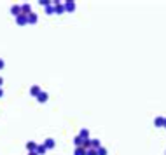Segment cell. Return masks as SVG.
<instances>
[{"instance_id": "obj_1", "label": "cell", "mask_w": 166, "mask_h": 155, "mask_svg": "<svg viewBox=\"0 0 166 155\" xmlns=\"http://www.w3.org/2000/svg\"><path fill=\"white\" fill-rule=\"evenodd\" d=\"M53 7H54V12H56V14H61V12H65V5H63V4H60V2H53Z\"/></svg>"}, {"instance_id": "obj_2", "label": "cell", "mask_w": 166, "mask_h": 155, "mask_svg": "<svg viewBox=\"0 0 166 155\" xmlns=\"http://www.w3.org/2000/svg\"><path fill=\"white\" fill-rule=\"evenodd\" d=\"M21 14L23 16L32 14V5H30V4H23V5H21Z\"/></svg>"}, {"instance_id": "obj_3", "label": "cell", "mask_w": 166, "mask_h": 155, "mask_svg": "<svg viewBox=\"0 0 166 155\" xmlns=\"http://www.w3.org/2000/svg\"><path fill=\"white\" fill-rule=\"evenodd\" d=\"M154 126L159 127V129H163V126H164V117H163V115L156 117V119H154Z\"/></svg>"}, {"instance_id": "obj_4", "label": "cell", "mask_w": 166, "mask_h": 155, "mask_svg": "<svg viewBox=\"0 0 166 155\" xmlns=\"http://www.w3.org/2000/svg\"><path fill=\"white\" fill-rule=\"evenodd\" d=\"M65 11H68V12H74V11H75V2H74V0H68V2H65Z\"/></svg>"}, {"instance_id": "obj_5", "label": "cell", "mask_w": 166, "mask_h": 155, "mask_svg": "<svg viewBox=\"0 0 166 155\" xmlns=\"http://www.w3.org/2000/svg\"><path fill=\"white\" fill-rule=\"evenodd\" d=\"M37 21H39V18H37V14H35V12H32V14L26 16V23H28V25H35Z\"/></svg>"}, {"instance_id": "obj_6", "label": "cell", "mask_w": 166, "mask_h": 155, "mask_svg": "<svg viewBox=\"0 0 166 155\" xmlns=\"http://www.w3.org/2000/svg\"><path fill=\"white\" fill-rule=\"evenodd\" d=\"M16 25H19V26H25V25H28V23H26V16H23V14L16 16Z\"/></svg>"}, {"instance_id": "obj_7", "label": "cell", "mask_w": 166, "mask_h": 155, "mask_svg": "<svg viewBox=\"0 0 166 155\" xmlns=\"http://www.w3.org/2000/svg\"><path fill=\"white\" fill-rule=\"evenodd\" d=\"M40 92H42L40 91V85H32V87H30V94H32V96H35V98H37Z\"/></svg>"}, {"instance_id": "obj_8", "label": "cell", "mask_w": 166, "mask_h": 155, "mask_svg": "<svg viewBox=\"0 0 166 155\" xmlns=\"http://www.w3.org/2000/svg\"><path fill=\"white\" fill-rule=\"evenodd\" d=\"M44 147L47 148V150H51V148H54V147H56L54 140H53V138H47V140L44 141Z\"/></svg>"}, {"instance_id": "obj_9", "label": "cell", "mask_w": 166, "mask_h": 155, "mask_svg": "<svg viewBox=\"0 0 166 155\" xmlns=\"http://www.w3.org/2000/svg\"><path fill=\"white\" fill-rule=\"evenodd\" d=\"M37 147H39V145H37L35 141H28L26 143V150L28 152H37Z\"/></svg>"}, {"instance_id": "obj_10", "label": "cell", "mask_w": 166, "mask_h": 155, "mask_svg": "<svg viewBox=\"0 0 166 155\" xmlns=\"http://www.w3.org/2000/svg\"><path fill=\"white\" fill-rule=\"evenodd\" d=\"M37 99H39V103H46L49 99V96H47V92H40L39 96H37Z\"/></svg>"}, {"instance_id": "obj_11", "label": "cell", "mask_w": 166, "mask_h": 155, "mask_svg": "<svg viewBox=\"0 0 166 155\" xmlns=\"http://www.w3.org/2000/svg\"><path fill=\"white\" fill-rule=\"evenodd\" d=\"M89 143H91V148H93V150H98V148L102 147L100 140H89Z\"/></svg>"}, {"instance_id": "obj_12", "label": "cell", "mask_w": 166, "mask_h": 155, "mask_svg": "<svg viewBox=\"0 0 166 155\" xmlns=\"http://www.w3.org/2000/svg\"><path fill=\"white\" fill-rule=\"evenodd\" d=\"M79 136H81L82 140H89V131H88V129H81Z\"/></svg>"}, {"instance_id": "obj_13", "label": "cell", "mask_w": 166, "mask_h": 155, "mask_svg": "<svg viewBox=\"0 0 166 155\" xmlns=\"http://www.w3.org/2000/svg\"><path fill=\"white\" fill-rule=\"evenodd\" d=\"M11 12H12L14 16H19L21 14V5H12V7H11Z\"/></svg>"}, {"instance_id": "obj_14", "label": "cell", "mask_w": 166, "mask_h": 155, "mask_svg": "<svg viewBox=\"0 0 166 155\" xmlns=\"http://www.w3.org/2000/svg\"><path fill=\"white\" fill-rule=\"evenodd\" d=\"M46 152H47V148L44 147V145H39V147H37V152H35V153H37V155H44Z\"/></svg>"}, {"instance_id": "obj_15", "label": "cell", "mask_w": 166, "mask_h": 155, "mask_svg": "<svg viewBox=\"0 0 166 155\" xmlns=\"http://www.w3.org/2000/svg\"><path fill=\"white\" fill-rule=\"evenodd\" d=\"M74 143H75V147L79 148L82 145V138H81V136H75V138H74Z\"/></svg>"}, {"instance_id": "obj_16", "label": "cell", "mask_w": 166, "mask_h": 155, "mask_svg": "<svg viewBox=\"0 0 166 155\" xmlns=\"http://www.w3.org/2000/svg\"><path fill=\"white\" fill-rule=\"evenodd\" d=\"M46 12H47V14H53V12H54V7H53V2H51L49 5H46Z\"/></svg>"}, {"instance_id": "obj_17", "label": "cell", "mask_w": 166, "mask_h": 155, "mask_svg": "<svg viewBox=\"0 0 166 155\" xmlns=\"http://www.w3.org/2000/svg\"><path fill=\"white\" fill-rule=\"evenodd\" d=\"M96 155H107V148H105V147H100L96 150Z\"/></svg>"}, {"instance_id": "obj_18", "label": "cell", "mask_w": 166, "mask_h": 155, "mask_svg": "<svg viewBox=\"0 0 166 155\" xmlns=\"http://www.w3.org/2000/svg\"><path fill=\"white\" fill-rule=\"evenodd\" d=\"M74 155H86V150L79 147V148H75V153H74Z\"/></svg>"}, {"instance_id": "obj_19", "label": "cell", "mask_w": 166, "mask_h": 155, "mask_svg": "<svg viewBox=\"0 0 166 155\" xmlns=\"http://www.w3.org/2000/svg\"><path fill=\"white\" fill-rule=\"evenodd\" d=\"M86 155H96V150L89 148V150H86Z\"/></svg>"}, {"instance_id": "obj_20", "label": "cell", "mask_w": 166, "mask_h": 155, "mask_svg": "<svg viewBox=\"0 0 166 155\" xmlns=\"http://www.w3.org/2000/svg\"><path fill=\"white\" fill-rule=\"evenodd\" d=\"M4 66H5V63H4V59H0V70H2Z\"/></svg>"}, {"instance_id": "obj_21", "label": "cell", "mask_w": 166, "mask_h": 155, "mask_svg": "<svg viewBox=\"0 0 166 155\" xmlns=\"http://www.w3.org/2000/svg\"><path fill=\"white\" fill-rule=\"evenodd\" d=\"M2 96H4V89H2V87H0V98H2Z\"/></svg>"}, {"instance_id": "obj_22", "label": "cell", "mask_w": 166, "mask_h": 155, "mask_svg": "<svg viewBox=\"0 0 166 155\" xmlns=\"http://www.w3.org/2000/svg\"><path fill=\"white\" fill-rule=\"evenodd\" d=\"M2 85H4V78L0 77V87H2Z\"/></svg>"}, {"instance_id": "obj_23", "label": "cell", "mask_w": 166, "mask_h": 155, "mask_svg": "<svg viewBox=\"0 0 166 155\" xmlns=\"http://www.w3.org/2000/svg\"><path fill=\"white\" fill-rule=\"evenodd\" d=\"M163 129H166V117H164V126H163Z\"/></svg>"}, {"instance_id": "obj_24", "label": "cell", "mask_w": 166, "mask_h": 155, "mask_svg": "<svg viewBox=\"0 0 166 155\" xmlns=\"http://www.w3.org/2000/svg\"><path fill=\"white\" fill-rule=\"evenodd\" d=\"M28 155H37V153H35V152H30V153H28Z\"/></svg>"}]
</instances>
